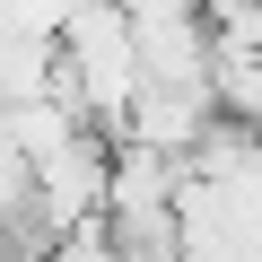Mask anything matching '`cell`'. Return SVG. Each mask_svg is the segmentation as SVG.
<instances>
[{"label":"cell","instance_id":"6da1fadb","mask_svg":"<svg viewBox=\"0 0 262 262\" xmlns=\"http://www.w3.org/2000/svg\"><path fill=\"white\" fill-rule=\"evenodd\" d=\"M0 262H27V253H18V245H0Z\"/></svg>","mask_w":262,"mask_h":262}]
</instances>
